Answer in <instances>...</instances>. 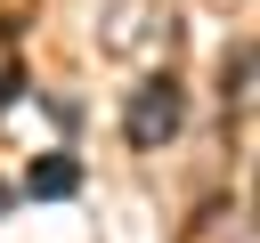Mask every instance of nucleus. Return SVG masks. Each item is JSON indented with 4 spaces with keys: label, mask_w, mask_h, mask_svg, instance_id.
I'll return each mask as SVG.
<instances>
[{
    "label": "nucleus",
    "mask_w": 260,
    "mask_h": 243,
    "mask_svg": "<svg viewBox=\"0 0 260 243\" xmlns=\"http://www.w3.org/2000/svg\"><path fill=\"white\" fill-rule=\"evenodd\" d=\"M179 122H187V97H179V81L162 73V81H146L138 97H130V113H122V130H130V146H162V138H179Z\"/></svg>",
    "instance_id": "nucleus-1"
},
{
    "label": "nucleus",
    "mask_w": 260,
    "mask_h": 243,
    "mask_svg": "<svg viewBox=\"0 0 260 243\" xmlns=\"http://www.w3.org/2000/svg\"><path fill=\"white\" fill-rule=\"evenodd\" d=\"M24 194H32V202H65V194H81V162H73V154H41V162L24 170Z\"/></svg>",
    "instance_id": "nucleus-2"
},
{
    "label": "nucleus",
    "mask_w": 260,
    "mask_h": 243,
    "mask_svg": "<svg viewBox=\"0 0 260 243\" xmlns=\"http://www.w3.org/2000/svg\"><path fill=\"white\" fill-rule=\"evenodd\" d=\"M0 211H8V178H0Z\"/></svg>",
    "instance_id": "nucleus-3"
}]
</instances>
